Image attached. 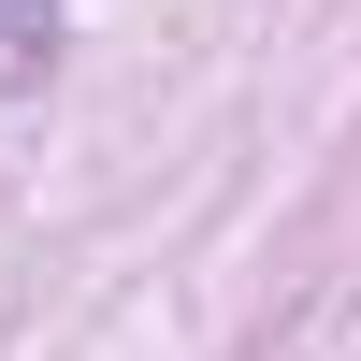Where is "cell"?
<instances>
[{"label": "cell", "instance_id": "cell-1", "mask_svg": "<svg viewBox=\"0 0 361 361\" xmlns=\"http://www.w3.org/2000/svg\"><path fill=\"white\" fill-rule=\"evenodd\" d=\"M29 15H44V0H0V29H29Z\"/></svg>", "mask_w": 361, "mask_h": 361}]
</instances>
